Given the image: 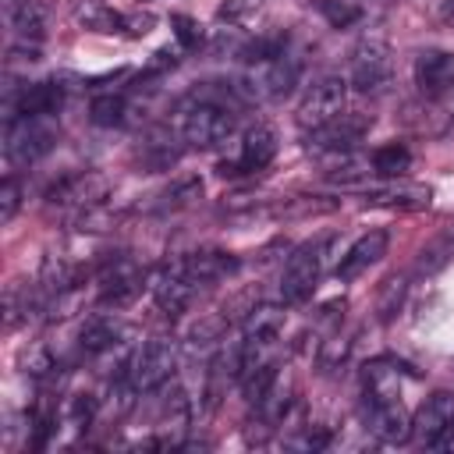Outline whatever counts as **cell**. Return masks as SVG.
I'll use <instances>...</instances> for the list:
<instances>
[{
  "mask_svg": "<svg viewBox=\"0 0 454 454\" xmlns=\"http://www.w3.org/2000/svg\"><path fill=\"white\" fill-rule=\"evenodd\" d=\"M57 142V128L50 124V117H7L4 128V156L11 167H28L35 160H43Z\"/></svg>",
  "mask_w": 454,
  "mask_h": 454,
  "instance_id": "cell-1",
  "label": "cell"
},
{
  "mask_svg": "<svg viewBox=\"0 0 454 454\" xmlns=\"http://www.w3.org/2000/svg\"><path fill=\"white\" fill-rule=\"evenodd\" d=\"M174 369H177V344L156 337V340L142 344V348L131 355L128 383L135 387V394H153V390H160L163 383H170Z\"/></svg>",
  "mask_w": 454,
  "mask_h": 454,
  "instance_id": "cell-2",
  "label": "cell"
},
{
  "mask_svg": "<svg viewBox=\"0 0 454 454\" xmlns=\"http://www.w3.org/2000/svg\"><path fill=\"white\" fill-rule=\"evenodd\" d=\"M344 99H348V82L340 74H319L305 89V96L298 103V114H294L298 128H305V131L323 128L326 121H333L337 114H344Z\"/></svg>",
  "mask_w": 454,
  "mask_h": 454,
  "instance_id": "cell-3",
  "label": "cell"
},
{
  "mask_svg": "<svg viewBox=\"0 0 454 454\" xmlns=\"http://www.w3.org/2000/svg\"><path fill=\"white\" fill-rule=\"evenodd\" d=\"M323 245L326 241H305V245H298L287 255L284 273H280V294H284V301L298 305V301L312 298V291L319 284V273H323Z\"/></svg>",
  "mask_w": 454,
  "mask_h": 454,
  "instance_id": "cell-4",
  "label": "cell"
},
{
  "mask_svg": "<svg viewBox=\"0 0 454 454\" xmlns=\"http://www.w3.org/2000/svg\"><path fill=\"white\" fill-rule=\"evenodd\" d=\"M96 284H99V305H114V309L131 305L142 294V287H145L142 284V270L128 255H110L99 266Z\"/></svg>",
  "mask_w": 454,
  "mask_h": 454,
  "instance_id": "cell-5",
  "label": "cell"
},
{
  "mask_svg": "<svg viewBox=\"0 0 454 454\" xmlns=\"http://www.w3.org/2000/svg\"><path fill=\"white\" fill-rule=\"evenodd\" d=\"M394 74V53L383 39H362L351 53V85L358 92H380Z\"/></svg>",
  "mask_w": 454,
  "mask_h": 454,
  "instance_id": "cell-6",
  "label": "cell"
},
{
  "mask_svg": "<svg viewBox=\"0 0 454 454\" xmlns=\"http://www.w3.org/2000/svg\"><path fill=\"white\" fill-rule=\"evenodd\" d=\"M369 128H372V117H369V114H337V117L326 121L323 128L309 131V149H312V153L348 156V153L365 138Z\"/></svg>",
  "mask_w": 454,
  "mask_h": 454,
  "instance_id": "cell-7",
  "label": "cell"
},
{
  "mask_svg": "<svg viewBox=\"0 0 454 454\" xmlns=\"http://www.w3.org/2000/svg\"><path fill=\"white\" fill-rule=\"evenodd\" d=\"M273 156H277V131H273L270 124H255V128H248V131L241 135L238 156L220 163V174H223V177L255 174V170H262Z\"/></svg>",
  "mask_w": 454,
  "mask_h": 454,
  "instance_id": "cell-8",
  "label": "cell"
},
{
  "mask_svg": "<svg viewBox=\"0 0 454 454\" xmlns=\"http://www.w3.org/2000/svg\"><path fill=\"white\" fill-rule=\"evenodd\" d=\"M365 429L383 443L411 440V419L401 397H365Z\"/></svg>",
  "mask_w": 454,
  "mask_h": 454,
  "instance_id": "cell-9",
  "label": "cell"
},
{
  "mask_svg": "<svg viewBox=\"0 0 454 454\" xmlns=\"http://www.w3.org/2000/svg\"><path fill=\"white\" fill-rule=\"evenodd\" d=\"M415 85L426 96H443L454 89V50H422L415 57Z\"/></svg>",
  "mask_w": 454,
  "mask_h": 454,
  "instance_id": "cell-10",
  "label": "cell"
},
{
  "mask_svg": "<svg viewBox=\"0 0 454 454\" xmlns=\"http://www.w3.org/2000/svg\"><path fill=\"white\" fill-rule=\"evenodd\" d=\"M298 78H301V57H294V53L284 50L280 57H273V60L262 64V71H259V78L252 85H255V96L284 99L298 85Z\"/></svg>",
  "mask_w": 454,
  "mask_h": 454,
  "instance_id": "cell-11",
  "label": "cell"
},
{
  "mask_svg": "<svg viewBox=\"0 0 454 454\" xmlns=\"http://www.w3.org/2000/svg\"><path fill=\"white\" fill-rule=\"evenodd\" d=\"M195 280H188V273L174 262V266H167V270H160L156 277H153V284H149V291H153V298H156V305L167 312V316H177V312H184L188 309V301H192V294H195Z\"/></svg>",
  "mask_w": 454,
  "mask_h": 454,
  "instance_id": "cell-12",
  "label": "cell"
},
{
  "mask_svg": "<svg viewBox=\"0 0 454 454\" xmlns=\"http://www.w3.org/2000/svg\"><path fill=\"white\" fill-rule=\"evenodd\" d=\"M454 422V394L450 390H436L433 397L422 401V408L411 419V436H419L426 447Z\"/></svg>",
  "mask_w": 454,
  "mask_h": 454,
  "instance_id": "cell-13",
  "label": "cell"
},
{
  "mask_svg": "<svg viewBox=\"0 0 454 454\" xmlns=\"http://www.w3.org/2000/svg\"><path fill=\"white\" fill-rule=\"evenodd\" d=\"M387 245H390V234H387V231H369V234H362V238L340 255L337 277H340V280H355L358 273H365L372 262H380V259L387 255Z\"/></svg>",
  "mask_w": 454,
  "mask_h": 454,
  "instance_id": "cell-14",
  "label": "cell"
},
{
  "mask_svg": "<svg viewBox=\"0 0 454 454\" xmlns=\"http://www.w3.org/2000/svg\"><path fill=\"white\" fill-rule=\"evenodd\" d=\"M177 266L188 273V280H195V284H213V280L231 277V273L238 270V259H234L231 252H223V248H199V252L184 255Z\"/></svg>",
  "mask_w": 454,
  "mask_h": 454,
  "instance_id": "cell-15",
  "label": "cell"
},
{
  "mask_svg": "<svg viewBox=\"0 0 454 454\" xmlns=\"http://www.w3.org/2000/svg\"><path fill=\"white\" fill-rule=\"evenodd\" d=\"M454 262V220H447L436 234H429L415 255V277H433Z\"/></svg>",
  "mask_w": 454,
  "mask_h": 454,
  "instance_id": "cell-16",
  "label": "cell"
},
{
  "mask_svg": "<svg viewBox=\"0 0 454 454\" xmlns=\"http://www.w3.org/2000/svg\"><path fill=\"white\" fill-rule=\"evenodd\" d=\"M60 103H64V85L60 82H32L18 92L14 114H21V117H53L60 110Z\"/></svg>",
  "mask_w": 454,
  "mask_h": 454,
  "instance_id": "cell-17",
  "label": "cell"
},
{
  "mask_svg": "<svg viewBox=\"0 0 454 454\" xmlns=\"http://www.w3.org/2000/svg\"><path fill=\"white\" fill-rule=\"evenodd\" d=\"M401 376H415L411 365L394 362V358H376L365 365L362 383H365V397H397L401 394Z\"/></svg>",
  "mask_w": 454,
  "mask_h": 454,
  "instance_id": "cell-18",
  "label": "cell"
},
{
  "mask_svg": "<svg viewBox=\"0 0 454 454\" xmlns=\"http://www.w3.org/2000/svg\"><path fill=\"white\" fill-rule=\"evenodd\" d=\"M106 192V181L96 177V174H74V177H64L57 188H50V202H60V206H85L92 209Z\"/></svg>",
  "mask_w": 454,
  "mask_h": 454,
  "instance_id": "cell-19",
  "label": "cell"
},
{
  "mask_svg": "<svg viewBox=\"0 0 454 454\" xmlns=\"http://www.w3.org/2000/svg\"><path fill=\"white\" fill-rule=\"evenodd\" d=\"M121 337H124V326H121V323H114V319H106V316H96V319H89V323L82 326L78 348H82V355L96 358V355H103V351H114V348L121 344Z\"/></svg>",
  "mask_w": 454,
  "mask_h": 454,
  "instance_id": "cell-20",
  "label": "cell"
},
{
  "mask_svg": "<svg viewBox=\"0 0 454 454\" xmlns=\"http://www.w3.org/2000/svg\"><path fill=\"white\" fill-rule=\"evenodd\" d=\"M7 11H11V25H14L18 39H25L28 46H39V39L46 35V4L43 0H14Z\"/></svg>",
  "mask_w": 454,
  "mask_h": 454,
  "instance_id": "cell-21",
  "label": "cell"
},
{
  "mask_svg": "<svg viewBox=\"0 0 454 454\" xmlns=\"http://www.w3.org/2000/svg\"><path fill=\"white\" fill-rule=\"evenodd\" d=\"M369 202L376 206H429V188L426 184H408V181H397V184H387V188H365Z\"/></svg>",
  "mask_w": 454,
  "mask_h": 454,
  "instance_id": "cell-22",
  "label": "cell"
},
{
  "mask_svg": "<svg viewBox=\"0 0 454 454\" xmlns=\"http://www.w3.org/2000/svg\"><path fill=\"white\" fill-rule=\"evenodd\" d=\"M284 326V309L280 305H252V312L245 316V340H277Z\"/></svg>",
  "mask_w": 454,
  "mask_h": 454,
  "instance_id": "cell-23",
  "label": "cell"
},
{
  "mask_svg": "<svg viewBox=\"0 0 454 454\" xmlns=\"http://www.w3.org/2000/svg\"><path fill=\"white\" fill-rule=\"evenodd\" d=\"M284 50H287V35L270 32V35H255V39L241 43V46H238V57H241L245 64H266V60L280 57Z\"/></svg>",
  "mask_w": 454,
  "mask_h": 454,
  "instance_id": "cell-24",
  "label": "cell"
},
{
  "mask_svg": "<svg viewBox=\"0 0 454 454\" xmlns=\"http://www.w3.org/2000/svg\"><path fill=\"white\" fill-rule=\"evenodd\" d=\"M277 376H280V372H277V362H273V358L262 362V365H255V369H248V372L241 376V394H245V401L259 408V401L273 390Z\"/></svg>",
  "mask_w": 454,
  "mask_h": 454,
  "instance_id": "cell-25",
  "label": "cell"
},
{
  "mask_svg": "<svg viewBox=\"0 0 454 454\" xmlns=\"http://www.w3.org/2000/svg\"><path fill=\"white\" fill-rule=\"evenodd\" d=\"M408 163H411V149L404 142H390L372 153V170L380 177H401L408 170Z\"/></svg>",
  "mask_w": 454,
  "mask_h": 454,
  "instance_id": "cell-26",
  "label": "cell"
},
{
  "mask_svg": "<svg viewBox=\"0 0 454 454\" xmlns=\"http://www.w3.org/2000/svg\"><path fill=\"white\" fill-rule=\"evenodd\" d=\"M89 117H92V124H99V128L124 124V121H128V99H124L121 92L96 96V99H92V106H89Z\"/></svg>",
  "mask_w": 454,
  "mask_h": 454,
  "instance_id": "cell-27",
  "label": "cell"
},
{
  "mask_svg": "<svg viewBox=\"0 0 454 454\" xmlns=\"http://www.w3.org/2000/svg\"><path fill=\"white\" fill-rule=\"evenodd\" d=\"M316 11L333 25V28H348L355 21H362L365 7L358 0H316Z\"/></svg>",
  "mask_w": 454,
  "mask_h": 454,
  "instance_id": "cell-28",
  "label": "cell"
},
{
  "mask_svg": "<svg viewBox=\"0 0 454 454\" xmlns=\"http://www.w3.org/2000/svg\"><path fill=\"white\" fill-rule=\"evenodd\" d=\"M202 195V181L199 177H181L177 184H170L163 195H160V209H181V206H188L192 199H199Z\"/></svg>",
  "mask_w": 454,
  "mask_h": 454,
  "instance_id": "cell-29",
  "label": "cell"
},
{
  "mask_svg": "<svg viewBox=\"0 0 454 454\" xmlns=\"http://www.w3.org/2000/svg\"><path fill=\"white\" fill-rule=\"evenodd\" d=\"M18 209H21V181L14 174H7L4 184H0V220L11 223Z\"/></svg>",
  "mask_w": 454,
  "mask_h": 454,
  "instance_id": "cell-30",
  "label": "cell"
},
{
  "mask_svg": "<svg viewBox=\"0 0 454 454\" xmlns=\"http://www.w3.org/2000/svg\"><path fill=\"white\" fill-rule=\"evenodd\" d=\"M96 411H99V397H92V394H74L71 397V404H67V415H71V426H92V419H96Z\"/></svg>",
  "mask_w": 454,
  "mask_h": 454,
  "instance_id": "cell-31",
  "label": "cell"
},
{
  "mask_svg": "<svg viewBox=\"0 0 454 454\" xmlns=\"http://www.w3.org/2000/svg\"><path fill=\"white\" fill-rule=\"evenodd\" d=\"M170 25H174V35H177L181 50H195V46L202 43V28H199L195 18H188V14H174Z\"/></svg>",
  "mask_w": 454,
  "mask_h": 454,
  "instance_id": "cell-32",
  "label": "cell"
},
{
  "mask_svg": "<svg viewBox=\"0 0 454 454\" xmlns=\"http://www.w3.org/2000/svg\"><path fill=\"white\" fill-rule=\"evenodd\" d=\"M348 351H351V340H348V337H330V340H323V348H319V365H323V369H337V365L348 358Z\"/></svg>",
  "mask_w": 454,
  "mask_h": 454,
  "instance_id": "cell-33",
  "label": "cell"
},
{
  "mask_svg": "<svg viewBox=\"0 0 454 454\" xmlns=\"http://www.w3.org/2000/svg\"><path fill=\"white\" fill-rule=\"evenodd\" d=\"M259 4H262V0H223V4L216 7V18L227 21V25H234V21H245L248 14H255Z\"/></svg>",
  "mask_w": 454,
  "mask_h": 454,
  "instance_id": "cell-34",
  "label": "cell"
},
{
  "mask_svg": "<svg viewBox=\"0 0 454 454\" xmlns=\"http://www.w3.org/2000/svg\"><path fill=\"white\" fill-rule=\"evenodd\" d=\"M401 294H404V280H387V287H383V301H380V316H383V319L394 316Z\"/></svg>",
  "mask_w": 454,
  "mask_h": 454,
  "instance_id": "cell-35",
  "label": "cell"
},
{
  "mask_svg": "<svg viewBox=\"0 0 454 454\" xmlns=\"http://www.w3.org/2000/svg\"><path fill=\"white\" fill-rule=\"evenodd\" d=\"M443 18L454 25V0H447V4H443Z\"/></svg>",
  "mask_w": 454,
  "mask_h": 454,
  "instance_id": "cell-36",
  "label": "cell"
},
{
  "mask_svg": "<svg viewBox=\"0 0 454 454\" xmlns=\"http://www.w3.org/2000/svg\"><path fill=\"white\" fill-rule=\"evenodd\" d=\"M11 4H14V0H7V7H11Z\"/></svg>",
  "mask_w": 454,
  "mask_h": 454,
  "instance_id": "cell-37",
  "label": "cell"
}]
</instances>
